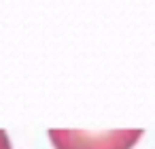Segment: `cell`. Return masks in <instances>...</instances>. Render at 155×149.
<instances>
[{
  "mask_svg": "<svg viewBox=\"0 0 155 149\" xmlns=\"http://www.w3.org/2000/svg\"><path fill=\"white\" fill-rule=\"evenodd\" d=\"M142 136V130L117 132H77L49 130V141L55 149H132Z\"/></svg>",
  "mask_w": 155,
  "mask_h": 149,
  "instance_id": "1",
  "label": "cell"
},
{
  "mask_svg": "<svg viewBox=\"0 0 155 149\" xmlns=\"http://www.w3.org/2000/svg\"><path fill=\"white\" fill-rule=\"evenodd\" d=\"M0 149H13L11 138H9V134L5 130H0Z\"/></svg>",
  "mask_w": 155,
  "mask_h": 149,
  "instance_id": "2",
  "label": "cell"
}]
</instances>
